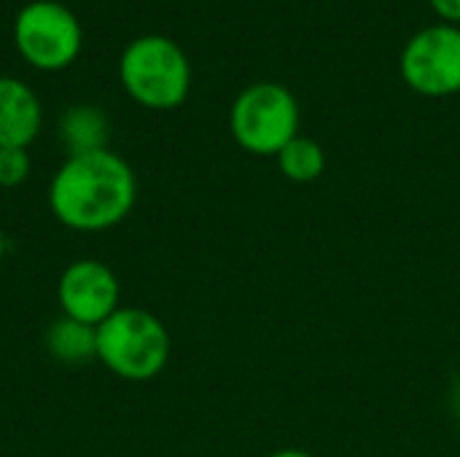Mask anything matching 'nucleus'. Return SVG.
<instances>
[{
  "label": "nucleus",
  "mask_w": 460,
  "mask_h": 457,
  "mask_svg": "<svg viewBox=\"0 0 460 457\" xmlns=\"http://www.w3.org/2000/svg\"><path fill=\"white\" fill-rule=\"evenodd\" d=\"M137 202L135 170L111 148L70 154L49 183V210L70 232H108Z\"/></svg>",
  "instance_id": "obj_1"
},
{
  "label": "nucleus",
  "mask_w": 460,
  "mask_h": 457,
  "mask_svg": "<svg viewBox=\"0 0 460 457\" xmlns=\"http://www.w3.org/2000/svg\"><path fill=\"white\" fill-rule=\"evenodd\" d=\"M167 326L143 307H119L97 326V361L127 382L159 377L170 361Z\"/></svg>",
  "instance_id": "obj_2"
},
{
  "label": "nucleus",
  "mask_w": 460,
  "mask_h": 457,
  "mask_svg": "<svg viewBox=\"0 0 460 457\" xmlns=\"http://www.w3.org/2000/svg\"><path fill=\"white\" fill-rule=\"evenodd\" d=\"M119 75L129 97L154 110L178 108L191 89L189 57L175 40L159 32H146L127 43Z\"/></svg>",
  "instance_id": "obj_3"
},
{
  "label": "nucleus",
  "mask_w": 460,
  "mask_h": 457,
  "mask_svg": "<svg viewBox=\"0 0 460 457\" xmlns=\"http://www.w3.org/2000/svg\"><path fill=\"white\" fill-rule=\"evenodd\" d=\"M229 129L243 151L278 156L299 135V102L283 83H251L232 102Z\"/></svg>",
  "instance_id": "obj_4"
},
{
  "label": "nucleus",
  "mask_w": 460,
  "mask_h": 457,
  "mask_svg": "<svg viewBox=\"0 0 460 457\" xmlns=\"http://www.w3.org/2000/svg\"><path fill=\"white\" fill-rule=\"evenodd\" d=\"M13 40L30 65L59 70L78 57L84 32L67 5L57 0H32L22 5L13 19Z\"/></svg>",
  "instance_id": "obj_5"
},
{
  "label": "nucleus",
  "mask_w": 460,
  "mask_h": 457,
  "mask_svg": "<svg viewBox=\"0 0 460 457\" xmlns=\"http://www.w3.org/2000/svg\"><path fill=\"white\" fill-rule=\"evenodd\" d=\"M402 78L423 97H450L460 92V30L431 24L418 30L399 59Z\"/></svg>",
  "instance_id": "obj_6"
},
{
  "label": "nucleus",
  "mask_w": 460,
  "mask_h": 457,
  "mask_svg": "<svg viewBox=\"0 0 460 457\" xmlns=\"http://www.w3.org/2000/svg\"><path fill=\"white\" fill-rule=\"evenodd\" d=\"M57 302L65 318L97 329L121 307V286L108 264L78 259L62 269L57 280Z\"/></svg>",
  "instance_id": "obj_7"
},
{
  "label": "nucleus",
  "mask_w": 460,
  "mask_h": 457,
  "mask_svg": "<svg viewBox=\"0 0 460 457\" xmlns=\"http://www.w3.org/2000/svg\"><path fill=\"white\" fill-rule=\"evenodd\" d=\"M43 124L38 94L19 78L0 75V148H27Z\"/></svg>",
  "instance_id": "obj_8"
},
{
  "label": "nucleus",
  "mask_w": 460,
  "mask_h": 457,
  "mask_svg": "<svg viewBox=\"0 0 460 457\" xmlns=\"http://www.w3.org/2000/svg\"><path fill=\"white\" fill-rule=\"evenodd\" d=\"M46 350L59 364H86L97 358V329L62 315L46 331Z\"/></svg>",
  "instance_id": "obj_9"
},
{
  "label": "nucleus",
  "mask_w": 460,
  "mask_h": 457,
  "mask_svg": "<svg viewBox=\"0 0 460 457\" xmlns=\"http://www.w3.org/2000/svg\"><path fill=\"white\" fill-rule=\"evenodd\" d=\"M59 137L70 154L108 148V119L92 105H75L62 116Z\"/></svg>",
  "instance_id": "obj_10"
},
{
  "label": "nucleus",
  "mask_w": 460,
  "mask_h": 457,
  "mask_svg": "<svg viewBox=\"0 0 460 457\" xmlns=\"http://www.w3.org/2000/svg\"><path fill=\"white\" fill-rule=\"evenodd\" d=\"M278 167L280 172L294 180V183H313L323 175L326 170V154L321 148V143H315L313 137H302L296 135L288 145H283V151L278 154Z\"/></svg>",
  "instance_id": "obj_11"
},
{
  "label": "nucleus",
  "mask_w": 460,
  "mask_h": 457,
  "mask_svg": "<svg viewBox=\"0 0 460 457\" xmlns=\"http://www.w3.org/2000/svg\"><path fill=\"white\" fill-rule=\"evenodd\" d=\"M32 162L27 148H0V186L16 189L30 178Z\"/></svg>",
  "instance_id": "obj_12"
},
{
  "label": "nucleus",
  "mask_w": 460,
  "mask_h": 457,
  "mask_svg": "<svg viewBox=\"0 0 460 457\" xmlns=\"http://www.w3.org/2000/svg\"><path fill=\"white\" fill-rule=\"evenodd\" d=\"M431 5L447 24L460 22V0H431Z\"/></svg>",
  "instance_id": "obj_13"
},
{
  "label": "nucleus",
  "mask_w": 460,
  "mask_h": 457,
  "mask_svg": "<svg viewBox=\"0 0 460 457\" xmlns=\"http://www.w3.org/2000/svg\"><path fill=\"white\" fill-rule=\"evenodd\" d=\"M450 401H453V412L460 417V374L453 382V393H450Z\"/></svg>",
  "instance_id": "obj_14"
},
{
  "label": "nucleus",
  "mask_w": 460,
  "mask_h": 457,
  "mask_svg": "<svg viewBox=\"0 0 460 457\" xmlns=\"http://www.w3.org/2000/svg\"><path fill=\"white\" fill-rule=\"evenodd\" d=\"M270 457H313V455H310V453H305V450H296V447H286V450L272 453Z\"/></svg>",
  "instance_id": "obj_15"
}]
</instances>
